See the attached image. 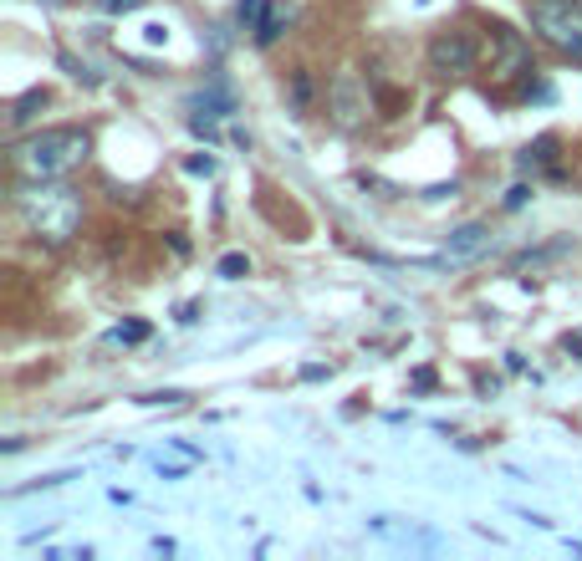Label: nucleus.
Here are the masks:
<instances>
[{"label": "nucleus", "instance_id": "nucleus-1", "mask_svg": "<svg viewBox=\"0 0 582 561\" xmlns=\"http://www.w3.org/2000/svg\"><path fill=\"white\" fill-rule=\"evenodd\" d=\"M16 209H21L26 230L46 240V245H67L77 225H83V199L77 189L57 184V179H26L21 194H16Z\"/></svg>", "mask_w": 582, "mask_h": 561}, {"label": "nucleus", "instance_id": "nucleus-2", "mask_svg": "<svg viewBox=\"0 0 582 561\" xmlns=\"http://www.w3.org/2000/svg\"><path fill=\"white\" fill-rule=\"evenodd\" d=\"M87 153H92V138L83 128H46L11 153V164L21 179H62L77 164H87Z\"/></svg>", "mask_w": 582, "mask_h": 561}, {"label": "nucleus", "instance_id": "nucleus-3", "mask_svg": "<svg viewBox=\"0 0 582 561\" xmlns=\"http://www.w3.org/2000/svg\"><path fill=\"white\" fill-rule=\"evenodd\" d=\"M531 31L567 62H582V0H531Z\"/></svg>", "mask_w": 582, "mask_h": 561}, {"label": "nucleus", "instance_id": "nucleus-4", "mask_svg": "<svg viewBox=\"0 0 582 561\" xmlns=\"http://www.w3.org/2000/svg\"><path fill=\"white\" fill-rule=\"evenodd\" d=\"M491 46H496V62H491V82H531V46L521 42V31H511V26H491Z\"/></svg>", "mask_w": 582, "mask_h": 561}, {"label": "nucleus", "instance_id": "nucleus-5", "mask_svg": "<svg viewBox=\"0 0 582 561\" xmlns=\"http://www.w3.org/2000/svg\"><path fill=\"white\" fill-rule=\"evenodd\" d=\"M476 62H480V46L470 31H439L429 42V66L439 77H465V72H476Z\"/></svg>", "mask_w": 582, "mask_h": 561}, {"label": "nucleus", "instance_id": "nucleus-6", "mask_svg": "<svg viewBox=\"0 0 582 561\" xmlns=\"http://www.w3.org/2000/svg\"><path fill=\"white\" fill-rule=\"evenodd\" d=\"M327 97H333V113H337V123H342V128H358V123H363V113H368V87L358 82L353 72H342Z\"/></svg>", "mask_w": 582, "mask_h": 561}, {"label": "nucleus", "instance_id": "nucleus-7", "mask_svg": "<svg viewBox=\"0 0 582 561\" xmlns=\"http://www.w3.org/2000/svg\"><path fill=\"white\" fill-rule=\"evenodd\" d=\"M287 26H291V11L281 0H266V11H261V21H256V46H271Z\"/></svg>", "mask_w": 582, "mask_h": 561}, {"label": "nucleus", "instance_id": "nucleus-8", "mask_svg": "<svg viewBox=\"0 0 582 561\" xmlns=\"http://www.w3.org/2000/svg\"><path fill=\"white\" fill-rule=\"evenodd\" d=\"M491 245V230L485 225H460L450 235V261H465V255H480V250Z\"/></svg>", "mask_w": 582, "mask_h": 561}, {"label": "nucleus", "instance_id": "nucleus-9", "mask_svg": "<svg viewBox=\"0 0 582 561\" xmlns=\"http://www.w3.org/2000/svg\"><path fill=\"white\" fill-rule=\"evenodd\" d=\"M189 107H205V113H215V118H230V113H235V97H230V87L215 77L205 92H194V103Z\"/></svg>", "mask_w": 582, "mask_h": 561}, {"label": "nucleus", "instance_id": "nucleus-10", "mask_svg": "<svg viewBox=\"0 0 582 561\" xmlns=\"http://www.w3.org/2000/svg\"><path fill=\"white\" fill-rule=\"evenodd\" d=\"M557 148H562V138H557V133H547V138H537V144H531L526 153H521L516 164L526 168V174H531V168H547L552 159H557Z\"/></svg>", "mask_w": 582, "mask_h": 561}, {"label": "nucleus", "instance_id": "nucleus-11", "mask_svg": "<svg viewBox=\"0 0 582 561\" xmlns=\"http://www.w3.org/2000/svg\"><path fill=\"white\" fill-rule=\"evenodd\" d=\"M46 103H51V97H46L42 87H31V92H26L21 103L11 107V128H26L31 118H36V107H46Z\"/></svg>", "mask_w": 582, "mask_h": 561}, {"label": "nucleus", "instance_id": "nucleus-12", "mask_svg": "<svg viewBox=\"0 0 582 561\" xmlns=\"http://www.w3.org/2000/svg\"><path fill=\"white\" fill-rule=\"evenodd\" d=\"M261 11H266V0H240V5H235V21L246 26V31H256V21H261Z\"/></svg>", "mask_w": 582, "mask_h": 561}, {"label": "nucleus", "instance_id": "nucleus-13", "mask_svg": "<svg viewBox=\"0 0 582 561\" xmlns=\"http://www.w3.org/2000/svg\"><path fill=\"white\" fill-rule=\"evenodd\" d=\"M215 270H220L225 281H240V276H246V270H250V261H246V255H240V250H235V255H225V261H220V266H215Z\"/></svg>", "mask_w": 582, "mask_h": 561}, {"label": "nucleus", "instance_id": "nucleus-14", "mask_svg": "<svg viewBox=\"0 0 582 561\" xmlns=\"http://www.w3.org/2000/svg\"><path fill=\"white\" fill-rule=\"evenodd\" d=\"M291 103H296V107L312 103V77H307V72H296V77H291Z\"/></svg>", "mask_w": 582, "mask_h": 561}, {"label": "nucleus", "instance_id": "nucleus-15", "mask_svg": "<svg viewBox=\"0 0 582 561\" xmlns=\"http://www.w3.org/2000/svg\"><path fill=\"white\" fill-rule=\"evenodd\" d=\"M144 337H148V327H144V322H123V327L113 332V342H144Z\"/></svg>", "mask_w": 582, "mask_h": 561}, {"label": "nucleus", "instance_id": "nucleus-16", "mask_svg": "<svg viewBox=\"0 0 582 561\" xmlns=\"http://www.w3.org/2000/svg\"><path fill=\"white\" fill-rule=\"evenodd\" d=\"M189 133H194V138H215V118H200V113H194V118H189Z\"/></svg>", "mask_w": 582, "mask_h": 561}, {"label": "nucleus", "instance_id": "nucleus-17", "mask_svg": "<svg viewBox=\"0 0 582 561\" xmlns=\"http://www.w3.org/2000/svg\"><path fill=\"white\" fill-rule=\"evenodd\" d=\"M526 199H531V189H526V184H516L511 194H506V209H521Z\"/></svg>", "mask_w": 582, "mask_h": 561}, {"label": "nucleus", "instance_id": "nucleus-18", "mask_svg": "<svg viewBox=\"0 0 582 561\" xmlns=\"http://www.w3.org/2000/svg\"><path fill=\"white\" fill-rule=\"evenodd\" d=\"M302 378H307V383H322V378H333V368H322V362H312V368H302Z\"/></svg>", "mask_w": 582, "mask_h": 561}, {"label": "nucleus", "instance_id": "nucleus-19", "mask_svg": "<svg viewBox=\"0 0 582 561\" xmlns=\"http://www.w3.org/2000/svg\"><path fill=\"white\" fill-rule=\"evenodd\" d=\"M189 174H215V159H209V153H205V159H189Z\"/></svg>", "mask_w": 582, "mask_h": 561}, {"label": "nucleus", "instance_id": "nucleus-20", "mask_svg": "<svg viewBox=\"0 0 582 561\" xmlns=\"http://www.w3.org/2000/svg\"><path fill=\"white\" fill-rule=\"evenodd\" d=\"M424 199H455V184H435V189H424Z\"/></svg>", "mask_w": 582, "mask_h": 561}, {"label": "nucleus", "instance_id": "nucleus-21", "mask_svg": "<svg viewBox=\"0 0 582 561\" xmlns=\"http://www.w3.org/2000/svg\"><path fill=\"white\" fill-rule=\"evenodd\" d=\"M562 347H567L572 357H582V332H567V337H562Z\"/></svg>", "mask_w": 582, "mask_h": 561}, {"label": "nucleus", "instance_id": "nucleus-22", "mask_svg": "<svg viewBox=\"0 0 582 561\" xmlns=\"http://www.w3.org/2000/svg\"><path fill=\"white\" fill-rule=\"evenodd\" d=\"M414 388H435V368H419V373H414Z\"/></svg>", "mask_w": 582, "mask_h": 561}, {"label": "nucleus", "instance_id": "nucleus-23", "mask_svg": "<svg viewBox=\"0 0 582 561\" xmlns=\"http://www.w3.org/2000/svg\"><path fill=\"white\" fill-rule=\"evenodd\" d=\"M179 322H200V301H185V307H179Z\"/></svg>", "mask_w": 582, "mask_h": 561}, {"label": "nucleus", "instance_id": "nucleus-24", "mask_svg": "<svg viewBox=\"0 0 582 561\" xmlns=\"http://www.w3.org/2000/svg\"><path fill=\"white\" fill-rule=\"evenodd\" d=\"M46 5H62V0H46Z\"/></svg>", "mask_w": 582, "mask_h": 561}]
</instances>
